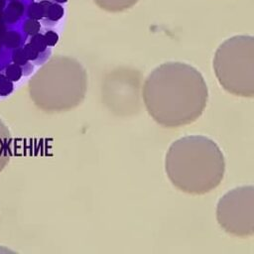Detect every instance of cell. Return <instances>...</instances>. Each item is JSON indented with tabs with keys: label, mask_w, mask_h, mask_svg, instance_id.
<instances>
[{
	"label": "cell",
	"mask_w": 254,
	"mask_h": 254,
	"mask_svg": "<svg viewBox=\"0 0 254 254\" xmlns=\"http://www.w3.org/2000/svg\"><path fill=\"white\" fill-rule=\"evenodd\" d=\"M64 13V7L60 3L53 2L49 8L44 20L46 21V23H49L51 25L55 24L63 18Z\"/></svg>",
	"instance_id": "10"
},
{
	"label": "cell",
	"mask_w": 254,
	"mask_h": 254,
	"mask_svg": "<svg viewBox=\"0 0 254 254\" xmlns=\"http://www.w3.org/2000/svg\"><path fill=\"white\" fill-rule=\"evenodd\" d=\"M5 75L13 82L15 81H18L23 75V69L21 68V66H19L18 64H9L6 68H5V71H4Z\"/></svg>",
	"instance_id": "13"
},
{
	"label": "cell",
	"mask_w": 254,
	"mask_h": 254,
	"mask_svg": "<svg viewBox=\"0 0 254 254\" xmlns=\"http://www.w3.org/2000/svg\"><path fill=\"white\" fill-rule=\"evenodd\" d=\"M30 1H33V0H30Z\"/></svg>",
	"instance_id": "19"
},
{
	"label": "cell",
	"mask_w": 254,
	"mask_h": 254,
	"mask_svg": "<svg viewBox=\"0 0 254 254\" xmlns=\"http://www.w3.org/2000/svg\"><path fill=\"white\" fill-rule=\"evenodd\" d=\"M86 89L85 69L69 57L53 58L29 81L31 99L46 112L72 109L83 100Z\"/></svg>",
	"instance_id": "3"
},
{
	"label": "cell",
	"mask_w": 254,
	"mask_h": 254,
	"mask_svg": "<svg viewBox=\"0 0 254 254\" xmlns=\"http://www.w3.org/2000/svg\"><path fill=\"white\" fill-rule=\"evenodd\" d=\"M23 50H24V53L25 55L27 56V58L35 64H42L44 63H46L44 61V59L42 58L41 54L39 53V51L29 42L27 44L24 45L23 47Z\"/></svg>",
	"instance_id": "11"
},
{
	"label": "cell",
	"mask_w": 254,
	"mask_h": 254,
	"mask_svg": "<svg viewBox=\"0 0 254 254\" xmlns=\"http://www.w3.org/2000/svg\"><path fill=\"white\" fill-rule=\"evenodd\" d=\"M216 219L228 234L254 235V186L238 187L222 195L216 206Z\"/></svg>",
	"instance_id": "5"
},
{
	"label": "cell",
	"mask_w": 254,
	"mask_h": 254,
	"mask_svg": "<svg viewBox=\"0 0 254 254\" xmlns=\"http://www.w3.org/2000/svg\"><path fill=\"white\" fill-rule=\"evenodd\" d=\"M165 169L178 190L190 194H204L221 183L225 162L213 140L192 135L182 137L170 146Z\"/></svg>",
	"instance_id": "2"
},
{
	"label": "cell",
	"mask_w": 254,
	"mask_h": 254,
	"mask_svg": "<svg viewBox=\"0 0 254 254\" xmlns=\"http://www.w3.org/2000/svg\"><path fill=\"white\" fill-rule=\"evenodd\" d=\"M14 89L13 81H11L5 73H0V95L7 96L12 93Z\"/></svg>",
	"instance_id": "15"
},
{
	"label": "cell",
	"mask_w": 254,
	"mask_h": 254,
	"mask_svg": "<svg viewBox=\"0 0 254 254\" xmlns=\"http://www.w3.org/2000/svg\"><path fill=\"white\" fill-rule=\"evenodd\" d=\"M12 62L16 64H18L19 66H21V68L23 69V73L24 75H29L32 73L33 69H34V65L33 63L27 58V56L24 53L23 48H16L13 51L12 54Z\"/></svg>",
	"instance_id": "8"
},
{
	"label": "cell",
	"mask_w": 254,
	"mask_h": 254,
	"mask_svg": "<svg viewBox=\"0 0 254 254\" xmlns=\"http://www.w3.org/2000/svg\"><path fill=\"white\" fill-rule=\"evenodd\" d=\"M67 0H55V2L57 3H60V4H63V3H65Z\"/></svg>",
	"instance_id": "18"
},
{
	"label": "cell",
	"mask_w": 254,
	"mask_h": 254,
	"mask_svg": "<svg viewBox=\"0 0 254 254\" xmlns=\"http://www.w3.org/2000/svg\"><path fill=\"white\" fill-rule=\"evenodd\" d=\"M27 15L31 19L42 20L45 18V10L40 2H32L27 9Z\"/></svg>",
	"instance_id": "12"
},
{
	"label": "cell",
	"mask_w": 254,
	"mask_h": 254,
	"mask_svg": "<svg viewBox=\"0 0 254 254\" xmlns=\"http://www.w3.org/2000/svg\"><path fill=\"white\" fill-rule=\"evenodd\" d=\"M104 10L117 12L132 7L138 0H94Z\"/></svg>",
	"instance_id": "7"
},
{
	"label": "cell",
	"mask_w": 254,
	"mask_h": 254,
	"mask_svg": "<svg viewBox=\"0 0 254 254\" xmlns=\"http://www.w3.org/2000/svg\"><path fill=\"white\" fill-rule=\"evenodd\" d=\"M11 135L9 129L0 119V173L4 170L10 160Z\"/></svg>",
	"instance_id": "6"
},
{
	"label": "cell",
	"mask_w": 254,
	"mask_h": 254,
	"mask_svg": "<svg viewBox=\"0 0 254 254\" xmlns=\"http://www.w3.org/2000/svg\"><path fill=\"white\" fill-rule=\"evenodd\" d=\"M20 40H21V37L19 36V34L14 33V32L7 33V34H5L3 36V42L8 47H16V46H18Z\"/></svg>",
	"instance_id": "16"
},
{
	"label": "cell",
	"mask_w": 254,
	"mask_h": 254,
	"mask_svg": "<svg viewBox=\"0 0 254 254\" xmlns=\"http://www.w3.org/2000/svg\"><path fill=\"white\" fill-rule=\"evenodd\" d=\"M30 43L39 51V53L41 54L44 61L47 62L48 59L51 56V49H50V47L48 46V44L45 40L44 34L38 33V34H35V35L31 36Z\"/></svg>",
	"instance_id": "9"
},
{
	"label": "cell",
	"mask_w": 254,
	"mask_h": 254,
	"mask_svg": "<svg viewBox=\"0 0 254 254\" xmlns=\"http://www.w3.org/2000/svg\"><path fill=\"white\" fill-rule=\"evenodd\" d=\"M142 95L148 113L158 124L176 128L200 117L206 106L208 89L195 67L168 62L147 76Z\"/></svg>",
	"instance_id": "1"
},
{
	"label": "cell",
	"mask_w": 254,
	"mask_h": 254,
	"mask_svg": "<svg viewBox=\"0 0 254 254\" xmlns=\"http://www.w3.org/2000/svg\"><path fill=\"white\" fill-rule=\"evenodd\" d=\"M44 37H45V40H46V42H47V44L50 48L56 46V44L59 42V35L53 30L47 31L44 34Z\"/></svg>",
	"instance_id": "17"
},
{
	"label": "cell",
	"mask_w": 254,
	"mask_h": 254,
	"mask_svg": "<svg viewBox=\"0 0 254 254\" xmlns=\"http://www.w3.org/2000/svg\"><path fill=\"white\" fill-rule=\"evenodd\" d=\"M23 30L28 36H33L35 34L40 33L41 24H40L39 20L29 18L25 21V23L23 25Z\"/></svg>",
	"instance_id": "14"
},
{
	"label": "cell",
	"mask_w": 254,
	"mask_h": 254,
	"mask_svg": "<svg viewBox=\"0 0 254 254\" xmlns=\"http://www.w3.org/2000/svg\"><path fill=\"white\" fill-rule=\"evenodd\" d=\"M213 69L227 92L254 97V36L236 35L222 42L214 54Z\"/></svg>",
	"instance_id": "4"
}]
</instances>
